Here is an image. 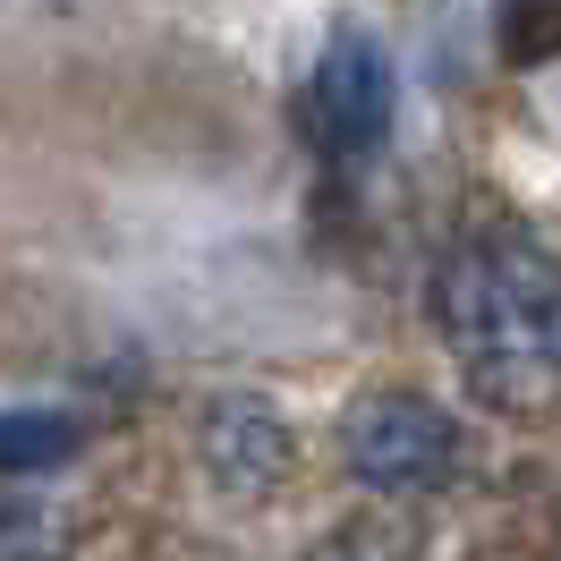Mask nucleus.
<instances>
[{
    "instance_id": "nucleus-1",
    "label": "nucleus",
    "mask_w": 561,
    "mask_h": 561,
    "mask_svg": "<svg viewBox=\"0 0 561 561\" xmlns=\"http://www.w3.org/2000/svg\"><path fill=\"white\" fill-rule=\"evenodd\" d=\"M443 332H451L459 366H477L485 391H519V375L536 383L545 366L561 375V264L527 239H493L443 264Z\"/></svg>"
},
{
    "instance_id": "nucleus-2",
    "label": "nucleus",
    "mask_w": 561,
    "mask_h": 561,
    "mask_svg": "<svg viewBox=\"0 0 561 561\" xmlns=\"http://www.w3.org/2000/svg\"><path fill=\"white\" fill-rule=\"evenodd\" d=\"M341 459L375 493H434L459 468V417L425 391H366L341 425Z\"/></svg>"
},
{
    "instance_id": "nucleus-3",
    "label": "nucleus",
    "mask_w": 561,
    "mask_h": 561,
    "mask_svg": "<svg viewBox=\"0 0 561 561\" xmlns=\"http://www.w3.org/2000/svg\"><path fill=\"white\" fill-rule=\"evenodd\" d=\"M391 111H400L391 51L366 26H332L323 51H316V137H323V153H341V162L383 153Z\"/></svg>"
},
{
    "instance_id": "nucleus-4",
    "label": "nucleus",
    "mask_w": 561,
    "mask_h": 561,
    "mask_svg": "<svg viewBox=\"0 0 561 561\" xmlns=\"http://www.w3.org/2000/svg\"><path fill=\"white\" fill-rule=\"evenodd\" d=\"M196 459H205V477L221 493H264L289 477L298 434H289V417L264 391H213L196 409Z\"/></svg>"
},
{
    "instance_id": "nucleus-5",
    "label": "nucleus",
    "mask_w": 561,
    "mask_h": 561,
    "mask_svg": "<svg viewBox=\"0 0 561 561\" xmlns=\"http://www.w3.org/2000/svg\"><path fill=\"white\" fill-rule=\"evenodd\" d=\"M77 443H85V425H77L69 409H9L0 459H9V477H35V468H60Z\"/></svg>"
},
{
    "instance_id": "nucleus-6",
    "label": "nucleus",
    "mask_w": 561,
    "mask_h": 561,
    "mask_svg": "<svg viewBox=\"0 0 561 561\" xmlns=\"http://www.w3.org/2000/svg\"><path fill=\"white\" fill-rule=\"evenodd\" d=\"M493 35L511 69H536L561 51V0H493Z\"/></svg>"
},
{
    "instance_id": "nucleus-7",
    "label": "nucleus",
    "mask_w": 561,
    "mask_h": 561,
    "mask_svg": "<svg viewBox=\"0 0 561 561\" xmlns=\"http://www.w3.org/2000/svg\"><path fill=\"white\" fill-rule=\"evenodd\" d=\"M307 561H400V545H391L383 527H332Z\"/></svg>"
}]
</instances>
